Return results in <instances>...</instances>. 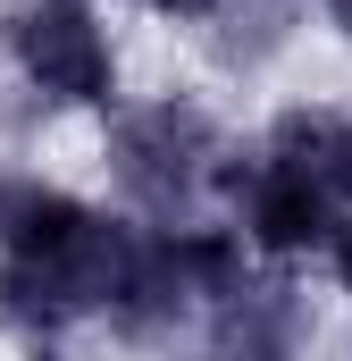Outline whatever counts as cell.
I'll return each instance as SVG.
<instances>
[{"label": "cell", "instance_id": "2", "mask_svg": "<svg viewBox=\"0 0 352 361\" xmlns=\"http://www.w3.org/2000/svg\"><path fill=\"white\" fill-rule=\"evenodd\" d=\"M218 185L244 202V244H260L268 261H302V252H327L344 235L336 219V185L327 177H294V169H268L260 143L218 160Z\"/></svg>", "mask_w": 352, "mask_h": 361}, {"label": "cell", "instance_id": "1", "mask_svg": "<svg viewBox=\"0 0 352 361\" xmlns=\"http://www.w3.org/2000/svg\"><path fill=\"white\" fill-rule=\"evenodd\" d=\"M218 126L193 109V101H143V109H126L118 126H109V177L126 185V202L134 210H151V219H176L184 202H193V185L218 177Z\"/></svg>", "mask_w": 352, "mask_h": 361}, {"label": "cell", "instance_id": "5", "mask_svg": "<svg viewBox=\"0 0 352 361\" xmlns=\"http://www.w3.org/2000/svg\"><path fill=\"white\" fill-rule=\"evenodd\" d=\"M84 227H92V210L76 193H59V185H42V177H0V252L8 261H51Z\"/></svg>", "mask_w": 352, "mask_h": 361}, {"label": "cell", "instance_id": "8", "mask_svg": "<svg viewBox=\"0 0 352 361\" xmlns=\"http://www.w3.org/2000/svg\"><path fill=\"white\" fill-rule=\"evenodd\" d=\"M336 261H344V294H352V235H336Z\"/></svg>", "mask_w": 352, "mask_h": 361}, {"label": "cell", "instance_id": "4", "mask_svg": "<svg viewBox=\"0 0 352 361\" xmlns=\"http://www.w3.org/2000/svg\"><path fill=\"white\" fill-rule=\"evenodd\" d=\"M302 353V302L285 277H244L218 319H210V361H294Z\"/></svg>", "mask_w": 352, "mask_h": 361}, {"label": "cell", "instance_id": "7", "mask_svg": "<svg viewBox=\"0 0 352 361\" xmlns=\"http://www.w3.org/2000/svg\"><path fill=\"white\" fill-rule=\"evenodd\" d=\"M151 8H160V17H210L218 0H151Z\"/></svg>", "mask_w": 352, "mask_h": 361}, {"label": "cell", "instance_id": "6", "mask_svg": "<svg viewBox=\"0 0 352 361\" xmlns=\"http://www.w3.org/2000/svg\"><path fill=\"white\" fill-rule=\"evenodd\" d=\"M327 185L352 202V118H344V135H336V169H327Z\"/></svg>", "mask_w": 352, "mask_h": 361}, {"label": "cell", "instance_id": "3", "mask_svg": "<svg viewBox=\"0 0 352 361\" xmlns=\"http://www.w3.org/2000/svg\"><path fill=\"white\" fill-rule=\"evenodd\" d=\"M8 59L42 101H109V85H118L109 34L92 25L84 0H25L8 17Z\"/></svg>", "mask_w": 352, "mask_h": 361}]
</instances>
